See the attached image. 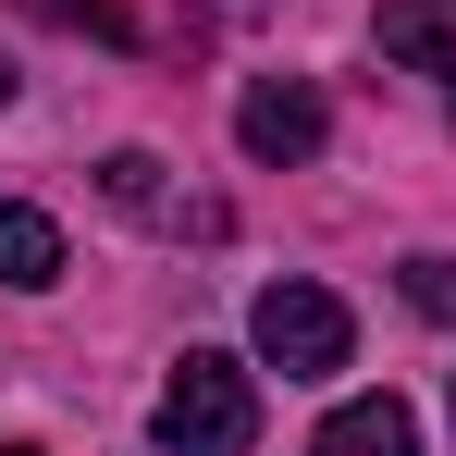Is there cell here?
<instances>
[{
  "mask_svg": "<svg viewBox=\"0 0 456 456\" xmlns=\"http://www.w3.org/2000/svg\"><path fill=\"white\" fill-rule=\"evenodd\" d=\"M0 111H12V62H0Z\"/></svg>",
  "mask_w": 456,
  "mask_h": 456,
  "instance_id": "cell-9",
  "label": "cell"
},
{
  "mask_svg": "<svg viewBox=\"0 0 456 456\" xmlns=\"http://www.w3.org/2000/svg\"><path fill=\"white\" fill-rule=\"evenodd\" d=\"M321 136H333V111H321V86H297V75H259L247 99H234V149L272 160V173L321 160Z\"/></svg>",
  "mask_w": 456,
  "mask_h": 456,
  "instance_id": "cell-4",
  "label": "cell"
},
{
  "mask_svg": "<svg viewBox=\"0 0 456 456\" xmlns=\"http://www.w3.org/2000/svg\"><path fill=\"white\" fill-rule=\"evenodd\" d=\"M0 284H62V223L50 210H25V198H0Z\"/></svg>",
  "mask_w": 456,
  "mask_h": 456,
  "instance_id": "cell-6",
  "label": "cell"
},
{
  "mask_svg": "<svg viewBox=\"0 0 456 456\" xmlns=\"http://www.w3.org/2000/svg\"><path fill=\"white\" fill-rule=\"evenodd\" d=\"M160 456H247L259 444V382L234 370L223 346H185L173 358V382H160Z\"/></svg>",
  "mask_w": 456,
  "mask_h": 456,
  "instance_id": "cell-1",
  "label": "cell"
},
{
  "mask_svg": "<svg viewBox=\"0 0 456 456\" xmlns=\"http://www.w3.org/2000/svg\"><path fill=\"white\" fill-rule=\"evenodd\" d=\"M0 456H37V444H0Z\"/></svg>",
  "mask_w": 456,
  "mask_h": 456,
  "instance_id": "cell-10",
  "label": "cell"
},
{
  "mask_svg": "<svg viewBox=\"0 0 456 456\" xmlns=\"http://www.w3.org/2000/svg\"><path fill=\"white\" fill-rule=\"evenodd\" d=\"M247 346H259L284 382H333V370H346V346H358V321H346V297H333V284H259Z\"/></svg>",
  "mask_w": 456,
  "mask_h": 456,
  "instance_id": "cell-2",
  "label": "cell"
},
{
  "mask_svg": "<svg viewBox=\"0 0 456 456\" xmlns=\"http://www.w3.org/2000/svg\"><path fill=\"white\" fill-rule=\"evenodd\" d=\"M37 12H62L99 50H136V62H198L210 50V12L198 0H37Z\"/></svg>",
  "mask_w": 456,
  "mask_h": 456,
  "instance_id": "cell-3",
  "label": "cell"
},
{
  "mask_svg": "<svg viewBox=\"0 0 456 456\" xmlns=\"http://www.w3.org/2000/svg\"><path fill=\"white\" fill-rule=\"evenodd\" d=\"M308 456H419V407H407V395H346Z\"/></svg>",
  "mask_w": 456,
  "mask_h": 456,
  "instance_id": "cell-5",
  "label": "cell"
},
{
  "mask_svg": "<svg viewBox=\"0 0 456 456\" xmlns=\"http://www.w3.org/2000/svg\"><path fill=\"white\" fill-rule=\"evenodd\" d=\"M395 284H407V308H419V321H444V333H456V259H407Z\"/></svg>",
  "mask_w": 456,
  "mask_h": 456,
  "instance_id": "cell-8",
  "label": "cell"
},
{
  "mask_svg": "<svg viewBox=\"0 0 456 456\" xmlns=\"http://www.w3.org/2000/svg\"><path fill=\"white\" fill-rule=\"evenodd\" d=\"M382 50L407 62V75H432V86H456V25L432 12V0H382Z\"/></svg>",
  "mask_w": 456,
  "mask_h": 456,
  "instance_id": "cell-7",
  "label": "cell"
}]
</instances>
